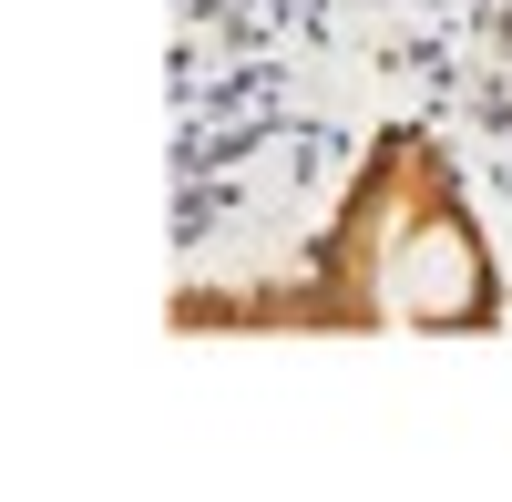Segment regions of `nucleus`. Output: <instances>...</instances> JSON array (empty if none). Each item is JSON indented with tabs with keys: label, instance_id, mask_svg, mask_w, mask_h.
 Here are the masks:
<instances>
[{
	"label": "nucleus",
	"instance_id": "f257e3e1",
	"mask_svg": "<svg viewBox=\"0 0 512 502\" xmlns=\"http://www.w3.org/2000/svg\"><path fill=\"white\" fill-rule=\"evenodd\" d=\"M502 257L451 144L431 123H379L359 175L338 185L308 257L256 287H175V328H318V339H369V328H420V339H492L502 328Z\"/></svg>",
	"mask_w": 512,
	"mask_h": 502
}]
</instances>
